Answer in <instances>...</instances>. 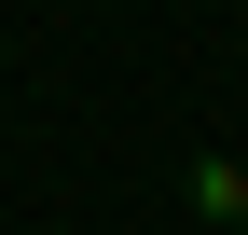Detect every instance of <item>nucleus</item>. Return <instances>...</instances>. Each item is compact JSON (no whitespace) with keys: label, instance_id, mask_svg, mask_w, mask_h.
I'll use <instances>...</instances> for the list:
<instances>
[{"label":"nucleus","instance_id":"f257e3e1","mask_svg":"<svg viewBox=\"0 0 248 235\" xmlns=\"http://www.w3.org/2000/svg\"><path fill=\"white\" fill-rule=\"evenodd\" d=\"M193 208H207V221H248V166H234V152L193 166Z\"/></svg>","mask_w":248,"mask_h":235}]
</instances>
